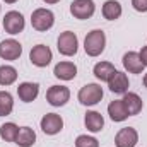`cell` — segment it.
I'll use <instances>...</instances> for the list:
<instances>
[{
    "label": "cell",
    "mask_w": 147,
    "mask_h": 147,
    "mask_svg": "<svg viewBox=\"0 0 147 147\" xmlns=\"http://www.w3.org/2000/svg\"><path fill=\"white\" fill-rule=\"evenodd\" d=\"M105 46H106V36L101 29L91 31L84 39V50L89 57H99L105 51Z\"/></svg>",
    "instance_id": "6da1fadb"
},
{
    "label": "cell",
    "mask_w": 147,
    "mask_h": 147,
    "mask_svg": "<svg viewBox=\"0 0 147 147\" xmlns=\"http://www.w3.org/2000/svg\"><path fill=\"white\" fill-rule=\"evenodd\" d=\"M80 105L84 106H94L103 99V87L99 84H86L84 87H80L79 94H77Z\"/></svg>",
    "instance_id": "7a4b0ae2"
},
{
    "label": "cell",
    "mask_w": 147,
    "mask_h": 147,
    "mask_svg": "<svg viewBox=\"0 0 147 147\" xmlns=\"http://www.w3.org/2000/svg\"><path fill=\"white\" fill-rule=\"evenodd\" d=\"M31 24H33V28H34L36 31L45 33V31H48V29L53 28V24H55V16H53V12L48 10V9H36V10L31 14Z\"/></svg>",
    "instance_id": "3957f363"
},
{
    "label": "cell",
    "mask_w": 147,
    "mask_h": 147,
    "mask_svg": "<svg viewBox=\"0 0 147 147\" xmlns=\"http://www.w3.org/2000/svg\"><path fill=\"white\" fill-rule=\"evenodd\" d=\"M58 51L63 55V57H74L77 53V48H79V39L75 36V33L72 31H65L58 36Z\"/></svg>",
    "instance_id": "277c9868"
},
{
    "label": "cell",
    "mask_w": 147,
    "mask_h": 147,
    "mask_svg": "<svg viewBox=\"0 0 147 147\" xmlns=\"http://www.w3.org/2000/svg\"><path fill=\"white\" fill-rule=\"evenodd\" d=\"M24 26H26V22H24V17H22L21 12L10 10V12L5 14V17H3V29L9 34H19V33H22Z\"/></svg>",
    "instance_id": "5b68a950"
},
{
    "label": "cell",
    "mask_w": 147,
    "mask_h": 147,
    "mask_svg": "<svg viewBox=\"0 0 147 147\" xmlns=\"http://www.w3.org/2000/svg\"><path fill=\"white\" fill-rule=\"evenodd\" d=\"M70 99V91L65 86H51L46 91V101L51 106H63Z\"/></svg>",
    "instance_id": "8992f818"
},
{
    "label": "cell",
    "mask_w": 147,
    "mask_h": 147,
    "mask_svg": "<svg viewBox=\"0 0 147 147\" xmlns=\"http://www.w3.org/2000/svg\"><path fill=\"white\" fill-rule=\"evenodd\" d=\"M96 10V5L92 0H74L70 3V14H72L75 19H89L92 17Z\"/></svg>",
    "instance_id": "52a82bcc"
},
{
    "label": "cell",
    "mask_w": 147,
    "mask_h": 147,
    "mask_svg": "<svg viewBox=\"0 0 147 147\" xmlns=\"http://www.w3.org/2000/svg\"><path fill=\"white\" fill-rule=\"evenodd\" d=\"M63 128V120L60 115L57 113H46L41 118V130L46 135H57L58 132H62Z\"/></svg>",
    "instance_id": "ba28073f"
},
{
    "label": "cell",
    "mask_w": 147,
    "mask_h": 147,
    "mask_svg": "<svg viewBox=\"0 0 147 147\" xmlns=\"http://www.w3.org/2000/svg\"><path fill=\"white\" fill-rule=\"evenodd\" d=\"M51 58H53V53L46 45H36L29 53V60L36 67H46L51 62Z\"/></svg>",
    "instance_id": "9c48e42d"
},
{
    "label": "cell",
    "mask_w": 147,
    "mask_h": 147,
    "mask_svg": "<svg viewBox=\"0 0 147 147\" xmlns=\"http://www.w3.org/2000/svg\"><path fill=\"white\" fill-rule=\"evenodd\" d=\"M21 53H22V46L16 39H3L0 43V58L14 62L21 57Z\"/></svg>",
    "instance_id": "30bf717a"
},
{
    "label": "cell",
    "mask_w": 147,
    "mask_h": 147,
    "mask_svg": "<svg viewBox=\"0 0 147 147\" xmlns=\"http://www.w3.org/2000/svg\"><path fill=\"white\" fill-rule=\"evenodd\" d=\"M137 142H139V134H137V130L132 128V127L121 128V130L116 134V137H115L116 147H135Z\"/></svg>",
    "instance_id": "8fae6325"
},
{
    "label": "cell",
    "mask_w": 147,
    "mask_h": 147,
    "mask_svg": "<svg viewBox=\"0 0 147 147\" xmlns=\"http://www.w3.org/2000/svg\"><path fill=\"white\" fill-rule=\"evenodd\" d=\"M38 94H39V86H38L36 82H22L17 87V96L24 103L34 101L38 98Z\"/></svg>",
    "instance_id": "7c38bea8"
},
{
    "label": "cell",
    "mask_w": 147,
    "mask_h": 147,
    "mask_svg": "<svg viewBox=\"0 0 147 147\" xmlns=\"http://www.w3.org/2000/svg\"><path fill=\"white\" fill-rule=\"evenodd\" d=\"M108 87H110L111 92H115V94L128 92V77H127V74L116 70V74L108 80Z\"/></svg>",
    "instance_id": "4fadbf2b"
},
{
    "label": "cell",
    "mask_w": 147,
    "mask_h": 147,
    "mask_svg": "<svg viewBox=\"0 0 147 147\" xmlns=\"http://www.w3.org/2000/svg\"><path fill=\"white\" fill-rule=\"evenodd\" d=\"M84 123H86V128L92 134L96 132H101L103 127H105V118L101 113L98 111H87L86 116H84Z\"/></svg>",
    "instance_id": "5bb4252c"
},
{
    "label": "cell",
    "mask_w": 147,
    "mask_h": 147,
    "mask_svg": "<svg viewBox=\"0 0 147 147\" xmlns=\"http://www.w3.org/2000/svg\"><path fill=\"white\" fill-rule=\"evenodd\" d=\"M123 67L130 74H140L144 70V63L140 62V57L135 51H128L123 55Z\"/></svg>",
    "instance_id": "9a60e30c"
},
{
    "label": "cell",
    "mask_w": 147,
    "mask_h": 147,
    "mask_svg": "<svg viewBox=\"0 0 147 147\" xmlns=\"http://www.w3.org/2000/svg\"><path fill=\"white\" fill-rule=\"evenodd\" d=\"M53 74H55V77H58L62 80H72L77 75V67L72 62H60V63L55 65Z\"/></svg>",
    "instance_id": "2e32d148"
},
{
    "label": "cell",
    "mask_w": 147,
    "mask_h": 147,
    "mask_svg": "<svg viewBox=\"0 0 147 147\" xmlns=\"http://www.w3.org/2000/svg\"><path fill=\"white\" fill-rule=\"evenodd\" d=\"M108 115H110V118L113 121H123L130 116L121 99H115L108 105Z\"/></svg>",
    "instance_id": "e0dca14e"
},
{
    "label": "cell",
    "mask_w": 147,
    "mask_h": 147,
    "mask_svg": "<svg viewBox=\"0 0 147 147\" xmlns=\"http://www.w3.org/2000/svg\"><path fill=\"white\" fill-rule=\"evenodd\" d=\"M121 101H123V105H125V108H127V111H128L130 116L139 115L140 110H142V99H140V96L135 94V92H125Z\"/></svg>",
    "instance_id": "ac0fdd59"
},
{
    "label": "cell",
    "mask_w": 147,
    "mask_h": 147,
    "mask_svg": "<svg viewBox=\"0 0 147 147\" xmlns=\"http://www.w3.org/2000/svg\"><path fill=\"white\" fill-rule=\"evenodd\" d=\"M115 74H116V69H115V65L110 63V62H99V63L94 65V75H96L98 80L108 82Z\"/></svg>",
    "instance_id": "d6986e66"
},
{
    "label": "cell",
    "mask_w": 147,
    "mask_h": 147,
    "mask_svg": "<svg viewBox=\"0 0 147 147\" xmlns=\"http://www.w3.org/2000/svg\"><path fill=\"white\" fill-rule=\"evenodd\" d=\"M34 142H36L34 130L29 128V127H21L19 134H17V139H16V144L19 147H31L34 146Z\"/></svg>",
    "instance_id": "ffe728a7"
},
{
    "label": "cell",
    "mask_w": 147,
    "mask_h": 147,
    "mask_svg": "<svg viewBox=\"0 0 147 147\" xmlns=\"http://www.w3.org/2000/svg\"><path fill=\"white\" fill-rule=\"evenodd\" d=\"M103 16L108 21H116L121 16V3L116 0H108L103 5Z\"/></svg>",
    "instance_id": "44dd1931"
},
{
    "label": "cell",
    "mask_w": 147,
    "mask_h": 147,
    "mask_svg": "<svg viewBox=\"0 0 147 147\" xmlns=\"http://www.w3.org/2000/svg\"><path fill=\"white\" fill-rule=\"evenodd\" d=\"M17 134H19V127H17L16 123H12V121L3 123V125L0 127V137H2V140H5V142H14V144H16Z\"/></svg>",
    "instance_id": "7402d4cb"
},
{
    "label": "cell",
    "mask_w": 147,
    "mask_h": 147,
    "mask_svg": "<svg viewBox=\"0 0 147 147\" xmlns=\"http://www.w3.org/2000/svg\"><path fill=\"white\" fill-rule=\"evenodd\" d=\"M17 79V70L12 65H0V86H10Z\"/></svg>",
    "instance_id": "603a6c76"
},
{
    "label": "cell",
    "mask_w": 147,
    "mask_h": 147,
    "mask_svg": "<svg viewBox=\"0 0 147 147\" xmlns=\"http://www.w3.org/2000/svg\"><path fill=\"white\" fill-rule=\"evenodd\" d=\"M14 110V99L12 94L7 91H0V116H7Z\"/></svg>",
    "instance_id": "cb8c5ba5"
},
{
    "label": "cell",
    "mask_w": 147,
    "mask_h": 147,
    "mask_svg": "<svg viewBox=\"0 0 147 147\" xmlns=\"http://www.w3.org/2000/svg\"><path fill=\"white\" fill-rule=\"evenodd\" d=\"M75 147H99L98 139L89 137V135H79L75 139Z\"/></svg>",
    "instance_id": "d4e9b609"
},
{
    "label": "cell",
    "mask_w": 147,
    "mask_h": 147,
    "mask_svg": "<svg viewBox=\"0 0 147 147\" xmlns=\"http://www.w3.org/2000/svg\"><path fill=\"white\" fill-rule=\"evenodd\" d=\"M132 5L137 12H147V0H132Z\"/></svg>",
    "instance_id": "484cf974"
},
{
    "label": "cell",
    "mask_w": 147,
    "mask_h": 147,
    "mask_svg": "<svg viewBox=\"0 0 147 147\" xmlns=\"http://www.w3.org/2000/svg\"><path fill=\"white\" fill-rule=\"evenodd\" d=\"M139 57H140V62L144 63V67H147V46H144V48L140 50Z\"/></svg>",
    "instance_id": "4316f807"
},
{
    "label": "cell",
    "mask_w": 147,
    "mask_h": 147,
    "mask_svg": "<svg viewBox=\"0 0 147 147\" xmlns=\"http://www.w3.org/2000/svg\"><path fill=\"white\" fill-rule=\"evenodd\" d=\"M45 3H57V2H60V0H43Z\"/></svg>",
    "instance_id": "83f0119b"
},
{
    "label": "cell",
    "mask_w": 147,
    "mask_h": 147,
    "mask_svg": "<svg viewBox=\"0 0 147 147\" xmlns=\"http://www.w3.org/2000/svg\"><path fill=\"white\" fill-rule=\"evenodd\" d=\"M3 2H5V3H16L17 0H3Z\"/></svg>",
    "instance_id": "f1b7e54d"
},
{
    "label": "cell",
    "mask_w": 147,
    "mask_h": 147,
    "mask_svg": "<svg viewBox=\"0 0 147 147\" xmlns=\"http://www.w3.org/2000/svg\"><path fill=\"white\" fill-rule=\"evenodd\" d=\"M144 86H146V87H147V74H146V75H144Z\"/></svg>",
    "instance_id": "f546056e"
}]
</instances>
